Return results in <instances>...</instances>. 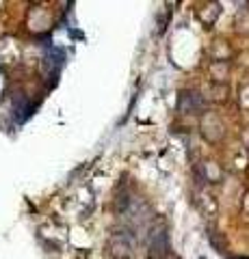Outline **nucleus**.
I'll list each match as a JSON object with an SVG mask.
<instances>
[{
    "mask_svg": "<svg viewBox=\"0 0 249 259\" xmlns=\"http://www.w3.org/2000/svg\"><path fill=\"white\" fill-rule=\"evenodd\" d=\"M111 248H113V255L126 257L132 250V240L128 238L126 233H117V236L113 238V242H111Z\"/></svg>",
    "mask_w": 249,
    "mask_h": 259,
    "instance_id": "f257e3e1",
    "label": "nucleus"
},
{
    "mask_svg": "<svg viewBox=\"0 0 249 259\" xmlns=\"http://www.w3.org/2000/svg\"><path fill=\"white\" fill-rule=\"evenodd\" d=\"M180 102H189V106L184 108L187 112H197L199 108H202V97H199L197 93H182Z\"/></svg>",
    "mask_w": 249,
    "mask_h": 259,
    "instance_id": "f03ea898",
    "label": "nucleus"
}]
</instances>
